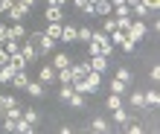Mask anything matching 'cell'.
Returning a JSON list of instances; mask_svg holds the SVG:
<instances>
[{"label":"cell","mask_w":160,"mask_h":134,"mask_svg":"<svg viewBox=\"0 0 160 134\" xmlns=\"http://www.w3.org/2000/svg\"><path fill=\"white\" fill-rule=\"evenodd\" d=\"M88 47H90V53H88V55H93V53H102V55H111V53H114V44H111V38H108V32H96V29H93V38L88 41Z\"/></svg>","instance_id":"6da1fadb"},{"label":"cell","mask_w":160,"mask_h":134,"mask_svg":"<svg viewBox=\"0 0 160 134\" xmlns=\"http://www.w3.org/2000/svg\"><path fill=\"white\" fill-rule=\"evenodd\" d=\"M146 32H148L146 21H143V18H134V21H131V26H128V35H131V38H134V41L140 44V41L146 38Z\"/></svg>","instance_id":"7a4b0ae2"},{"label":"cell","mask_w":160,"mask_h":134,"mask_svg":"<svg viewBox=\"0 0 160 134\" xmlns=\"http://www.w3.org/2000/svg\"><path fill=\"white\" fill-rule=\"evenodd\" d=\"M38 82L44 85V88H50V85L58 82V79H55V67H52V64H44L41 70H38Z\"/></svg>","instance_id":"3957f363"},{"label":"cell","mask_w":160,"mask_h":134,"mask_svg":"<svg viewBox=\"0 0 160 134\" xmlns=\"http://www.w3.org/2000/svg\"><path fill=\"white\" fill-rule=\"evenodd\" d=\"M18 53L26 59V64H32L35 59H38V50H35V44H32V41H21V50H18Z\"/></svg>","instance_id":"277c9868"},{"label":"cell","mask_w":160,"mask_h":134,"mask_svg":"<svg viewBox=\"0 0 160 134\" xmlns=\"http://www.w3.org/2000/svg\"><path fill=\"white\" fill-rule=\"evenodd\" d=\"M26 93H29V96L32 99H41L44 96V93H47V88H44V85L38 82V79H29V82H26V88H23Z\"/></svg>","instance_id":"5b68a950"},{"label":"cell","mask_w":160,"mask_h":134,"mask_svg":"<svg viewBox=\"0 0 160 134\" xmlns=\"http://www.w3.org/2000/svg\"><path fill=\"white\" fill-rule=\"evenodd\" d=\"M47 23H50V21H55V23H64V9L61 6H52V3H47Z\"/></svg>","instance_id":"8992f818"},{"label":"cell","mask_w":160,"mask_h":134,"mask_svg":"<svg viewBox=\"0 0 160 134\" xmlns=\"http://www.w3.org/2000/svg\"><path fill=\"white\" fill-rule=\"evenodd\" d=\"M114 12V3L111 0H93V15H99V18H105Z\"/></svg>","instance_id":"52a82bcc"},{"label":"cell","mask_w":160,"mask_h":134,"mask_svg":"<svg viewBox=\"0 0 160 134\" xmlns=\"http://www.w3.org/2000/svg\"><path fill=\"white\" fill-rule=\"evenodd\" d=\"M76 29H79V26H73V23H61V38H58V41L61 44H73V41H76Z\"/></svg>","instance_id":"ba28073f"},{"label":"cell","mask_w":160,"mask_h":134,"mask_svg":"<svg viewBox=\"0 0 160 134\" xmlns=\"http://www.w3.org/2000/svg\"><path fill=\"white\" fill-rule=\"evenodd\" d=\"M88 61H90L93 70H99V73H105V70H108V55H102V53H93Z\"/></svg>","instance_id":"9c48e42d"},{"label":"cell","mask_w":160,"mask_h":134,"mask_svg":"<svg viewBox=\"0 0 160 134\" xmlns=\"http://www.w3.org/2000/svg\"><path fill=\"white\" fill-rule=\"evenodd\" d=\"M128 120H131V114H128L125 108H122V105L111 111V126H122V122H128Z\"/></svg>","instance_id":"30bf717a"},{"label":"cell","mask_w":160,"mask_h":134,"mask_svg":"<svg viewBox=\"0 0 160 134\" xmlns=\"http://www.w3.org/2000/svg\"><path fill=\"white\" fill-rule=\"evenodd\" d=\"M9 18H12V21H23V18L26 15H29V9H26L23 3H12V9H9V12H6Z\"/></svg>","instance_id":"8fae6325"},{"label":"cell","mask_w":160,"mask_h":134,"mask_svg":"<svg viewBox=\"0 0 160 134\" xmlns=\"http://www.w3.org/2000/svg\"><path fill=\"white\" fill-rule=\"evenodd\" d=\"M26 82H29V76H26V70H15V76H12V88H18V90H23L26 88Z\"/></svg>","instance_id":"7c38bea8"},{"label":"cell","mask_w":160,"mask_h":134,"mask_svg":"<svg viewBox=\"0 0 160 134\" xmlns=\"http://www.w3.org/2000/svg\"><path fill=\"white\" fill-rule=\"evenodd\" d=\"M50 55H52V67H55V70H61V67H70V64H73L67 53H50Z\"/></svg>","instance_id":"4fadbf2b"},{"label":"cell","mask_w":160,"mask_h":134,"mask_svg":"<svg viewBox=\"0 0 160 134\" xmlns=\"http://www.w3.org/2000/svg\"><path fill=\"white\" fill-rule=\"evenodd\" d=\"M111 93H119V96H125L128 93V82H122V79H111Z\"/></svg>","instance_id":"5bb4252c"},{"label":"cell","mask_w":160,"mask_h":134,"mask_svg":"<svg viewBox=\"0 0 160 134\" xmlns=\"http://www.w3.org/2000/svg\"><path fill=\"white\" fill-rule=\"evenodd\" d=\"M9 38H18V41H23V38H26V29H23L21 21H15L12 26H9Z\"/></svg>","instance_id":"9a60e30c"},{"label":"cell","mask_w":160,"mask_h":134,"mask_svg":"<svg viewBox=\"0 0 160 134\" xmlns=\"http://www.w3.org/2000/svg\"><path fill=\"white\" fill-rule=\"evenodd\" d=\"M90 131H99V134H105V131H111V122L105 120V117H96L90 122Z\"/></svg>","instance_id":"2e32d148"},{"label":"cell","mask_w":160,"mask_h":134,"mask_svg":"<svg viewBox=\"0 0 160 134\" xmlns=\"http://www.w3.org/2000/svg\"><path fill=\"white\" fill-rule=\"evenodd\" d=\"M128 102L134 105V108H146V96H143V90H131V93H128Z\"/></svg>","instance_id":"e0dca14e"},{"label":"cell","mask_w":160,"mask_h":134,"mask_svg":"<svg viewBox=\"0 0 160 134\" xmlns=\"http://www.w3.org/2000/svg\"><path fill=\"white\" fill-rule=\"evenodd\" d=\"M131 15H134V18H143V21H146V18H148V15H154V12H152V9H146V6L137 0V3L131 6Z\"/></svg>","instance_id":"ac0fdd59"},{"label":"cell","mask_w":160,"mask_h":134,"mask_svg":"<svg viewBox=\"0 0 160 134\" xmlns=\"http://www.w3.org/2000/svg\"><path fill=\"white\" fill-rule=\"evenodd\" d=\"M55 79L61 85H70L73 82V67H61V70H55Z\"/></svg>","instance_id":"d6986e66"},{"label":"cell","mask_w":160,"mask_h":134,"mask_svg":"<svg viewBox=\"0 0 160 134\" xmlns=\"http://www.w3.org/2000/svg\"><path fill=\"white\" fill-rule=\"evenodd\" d=\"M84 82H88L93 90H99V85H102V73H99V70H90L88 76H84Z\"/></svg>","instance_id":"ffe728a7"},{"label":"cell","mask_w":160,"mask_h":134,"mask_svg":"<svg viewBox=\"0 0 160 134\" xmlns=\"http://www.w3.org/2000/svg\"><path fill=\"white\" fill-rule=\"evenodd\" d=\"M119 128H122V131H128V134H143V126H140L137 120H128V122H122Z\"/></svg>","instance_id":"44dd1931"},{"label":"cell","mask_w":160,"mask_h":134,"mask_svg":"<svg viewBox=\"0 0 160 134\" xmlns=\"http://www.w3.org/2000/svg\"><path fill=\"white\" fill-rule=\"evenodd\" d=\"M90 38H93V29H90V26H79V29H76V41H82V44H88Z\"/></svg>","instance_id":"7402d4cb"},{"label":"cell","mask_w":160,"mask_h":134,"mask_svg":"<svg viewBox=\"0 0 160 134\" xmlns=\"http://www.w3.org/2000/svg\"><path fill=\"white\" fill-rule=\"evenodd\" d=\"M70 85H73V90H79V93H96V90H93V88H90V85L84 82V79H73Z\"/></svg>","instance_id":"603a6c76"},{"label":"cell","mask_w":160,"mask_h":134,"mask_svg":"<svg viewBox=\"0 0 160 134\" xmlns=\"http://www.w3.org/2000/svg\"><path fill=\"white\" fill-rule=\"evenodd\" d=\"M114 29H117V18H114V15H105V18H102V32L111 35Z\"/></svg>","instance_id":"cb8c5ba5"},{"label":"cell","mask_w":160,"mask_h":134,"mask_svg":"<svg viewBox=\"0 0 160 134\" xmlns=\"http://www.w3.org/2000/svg\"><path fill=\"white\" fill-rule=\"evenodd\" d=\"M143 96H146V108H157V102H160V93L152 88V90H148V93H143Z\"/></svg>","instance_id":"d4e9b609"},{"label":"cell","mask_w":160,"mask_h":134,"mask_svg":"<svg viewBox=\"0 0 160 134\" xmlns=\"http://www.w3.org/2000/svg\"><path fill=\"white\" fill-rule=\"evenodd\" d=\"M12 76H15V70H12L9 64L0 67V85H9V82H12Z\"/></svg>","instance_id":"484cf974"},{"label":"cell","mask_w":160,"mask_h":134,"mask_svg":"<svg viewBox=\"0 0 160 134\" xmlns=\"http://www.w3.org/2000/svg\"><path fill=\"white\" fill-rule=\"evenodd\" d=\"M3 47H6V53H9V55H15L18 50H21V41H18V38H6Z\"/></svg>","instance_id":"4316f807"},{"label":"cell","mask_w":160,"mask_h":134,"mask_svg":"<svg viewBox=\"0 0 160 134\" xmlns=\"http://www.w3.org/2000/svg\"><path fill=\"white\" fill-rule=\"evenodd\" d=\"M119 105H122V96H119V93H111V96L105 99V108H108V111H114V108H119Z\"/></svg>","instance_id":"83f0119b"},{"label":"cell","mask_w":160,"mask_h":134,"mask_svg":"<svg viewBox=\"0 0 160 134\" xmlns=\"http://www.w3.org/2000/svg\"><path fill=\"white\" fill-rule=\"evenodd\" d=\"M73 6L82 9L84 15H93V3H90V0H73Z\"/></svg>","instance_id":"f1b7e54d"},{"label":"cell","mask_w":160,"mask_h":134,"mask_svg":"<svg viewBox=\"0 0 160 134\" xmlns=\"http://www.w3.org/2000/svg\"><path fill=\"white\" fill-rule=\"evenodd\" d=\"M47 35H50V38H55V41H58V38H61V23H55V21H50V26H47Z\"/></svg>","instance_id":"f546056e"},{"label":"cell","mask_w":160,"mask_h":134,"mask_svg":"<svg viewBox=\"0 0 160 134\" xmlns=\"http://www.w3.org/2000/svg\"><path fill=\"white\" fill-rule=\"evenodd\" d=\"M67 105H73V108H82V105H84V93H79V90H73V96L67 99Z\"/></svg>","instance_id":"4dcf8cb0"},{"label":"cell","mask_w":160,"mask_h":134,"mask_svg":"<svg viewBox=\"0 0 160 134\" xmlns=\"http://www.w3.org/2000/svg\"><path fill=\"white\" fill-rule=\"evenodd\" d=\"M12 105H18V99H15V96H9V93H0V108L6 111V108H12Z\"/></svg>","instance_id":"1f68e13d"},{"label":"cell","mask_w":160,"mask_h":134,"mask_svg":"<svg viewBox=\"0 0 160 134\" xmlns=\"http://www.w3.org/2000/svg\"><path fill=\"white\" fill-rule=\"evenodd\" d=\"M18 131H21V134H32V131H35V126H32V122H26V120L21 117V120H18Z\"/></svg>","instance_id":"d6a6232c"},{"label":"cell","mask_w":160,"mask_h":134,"mask_svg":"<svg viewBox=\"0 0 160 134\" xmlns=\"http://www.w3.org/2000/svg\"><path fill=\"white\" fill-rule=\"evenodd\" d=\"M114 15H117V18L131 15V6H128V3H117V6H114Z\"/></svg>","instance_id":"836d02e7"},{"label":"cell","mask_w":160,"mask_h":134,"mask_svg":"<svg viewBox=\"0 0 160 134\" xmlns=\"http://www.w3.org/2000/svg\"><path fill=\"white\" fill-rule=\"evenodd\" d=\"M58 96H61V102H67V99L73 96V85H61V90H58Z\"/></svg>","instance_id":"e575fe53"},{"label":"cell","mask_w":160,"mask_h":134,"mask_svg":"<svg viewBox=\"0 0 160 134\" xmlns=\"http://www.w3.org/2000/svg\"><path fill=\"white\" fill-rule=\"evenodd\" d=\"M23 120L35 126V122H38V111H35V108H26V111H23Z\"/></svg>","instance_id":"d590c367"},{"label":"cell","mask_w":160,"mask_h":134,"mask_svg":"<svg viewBox=\"0 0 160 134\" xmlns=\"http://www.w3.org/2000/svg\"><path fill=\"white\" fill-rule=\"evenodd\" d=\"M3 131H18V122L9 120V117H3Z\"/></svg>","instance_id":"8d00e7d4"},{"label":"cell","mask_w":160,"mask_h":134,"mask_svg":"<svg viewBox=\"0 0 160 134\" xmlns=\"http://www.w3.org/2000/svg\"><path fill=\"white\" fill-rule=\"evenodd\" d=\"M140 3H143L146 9H152V12H157V9H160V0H140Z\"/></svg>","instance_id":"74e56055"},{"label":"cell","mask_w":160,"mask_h":134,"mask_svg":"<svg viewBox=\"0 0 160 134\" xmlns=\"http://www.w3.org/2000/svg\"><path fill=\"white\" fill-rule=\"evenodd\" d=\"M117 79H122V82H131V73L125 70V67H119V70H117Z\"/></svg>","instance_id":"f35d334b"},{"label":"cell","mask_w":160,"mask_h":134,"mask_svg":"<svg viewBox=\"0 0 160 134\" xmlns=\"http://www.w3.org/2000/svg\"><path fill=\"white\" fill-rule=\"evenodd\" d=\"M9 9H12V0H0V15H6Z\"/></svg>","instance_id":"ab89813d"},{"label":"cell","mask_w":160,"mask_h":134,"mask_svg":"<svg viewBox=\"0 0 160 134\" xmlns=\"http://www.w3.org/2000/svg\"><path fill=\"white\" fill-rule=\"evenodd\" d=\"M148 79H152V82H157V79H160V67H157V64L152 67V73H148Z\"/></svg>","instance_id":"60d3db41"},{"label":"cell","mask_w":160,"mask_h":134,"mask_svg":"<svg viewBox=\"0 0 160 134\" xmlns=\"http://www.w3.org/2000/svg\"><path fill=\"white\" fill-rule=\"evenodd\" d=\"M6 38H9V26L0 23V41H6Z\"/></svg>","instance_id":"b9f144b4"},{"label":"cell","mask_w":160,"mask_h":134,"mask_svg":"<svg viewBox=\"0 0 160 134\" xmlns=\"http://www.w3.org/2000/svg\"><path fill=\"white\" fill-rule=\"evenodd\" d=\"M47 3H52V6H61V9H64V6L70 3V0H47Z\"/></svg>","instance_id":"7bdbcfd3"},{"label":"cell","mask_w":160,"mask_h":134,"mask_svg":"<svg viewBox=\"0 0 160 134\" xmlns=\"http://www.w3.org/2000/svg\"><path fill=\"white\" fill-rule=\"evenodd\" d=\"M18 3H23L26 9H32V6H35V0H18Z\"/></svg>","instance_id":"ee69618b"},{"label":"cell","mask_w":160,"mask_h":134,"mask_svg":"<svg viewBox=\"0 0 160 134\" xmlns=\"http://www.w3.org/2000/svg\"><path fill=\"white\" fill-rule=\"evenodd\" d=\"M111 3H114V6H117V3H125V0H111Z\"/></svg>","instance_id":"f6af8a7d"},{"label":"cell","mask_w":160,"mask_h":134,"mask_svg":"<svg viewBox=\"0 0 160 134\" xmlns=\"http://www.w3.org/2000/svg\"><path fill=\"white\" fill-rule=\"evenodd\" d=\"M125 3H128V6H134V3H137V0H125Z\"/></svg>","instance_id":"bcb514c9"},{"label":"cell","mask_w":160,"mask_h":134,"mask_svg":"<svg viewBox=\"0 0 160 134\" xmlns=\"http://www.w3.org/2000/svg\"><path fill=\"white\" fill-rule=\"evenodd\" d=\"M0 120H3V108H0Z\"/></svg>","instance_id":"7dc6e473"},{"label":"cell","mask_w":160,"mask_h":134,"mask_svg":"<svg viewBox=\"0 0 160 134\" xmlns=\"http://www.w3.org/2000/svg\"><path fill=\"white\" fill-rule=\"evenodd\" d=\"M12 3H18V0H12Z\"/></svg>","instance_id":"c3c4849f"}]
</instances>
